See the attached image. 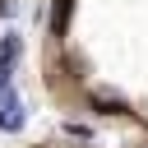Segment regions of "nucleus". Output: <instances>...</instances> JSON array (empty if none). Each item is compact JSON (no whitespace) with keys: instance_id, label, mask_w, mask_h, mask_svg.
<instances>
[{"instance_id":"4","label":"nucleus","mask_w":148,"mask_h":148,"mask_svg":"<svg viewBox=\"0 0 148 148\" xmlns=\"http://www.w3.org/2000/svg\"><path fill=\"white\" fill-rule=\"evenodd\" d=\"M92 102H97V106H106V111H125V106H120V102H116V97H106V92H97V97H92Z\"/></svg>"},{"instance_id":"2","label":"nucleus","mask_w":148,"mask_h":148,"mask_svg":"<svg viewBox=\"0 0 148 148\" xmlns=\"http://www.w3.org/2000/svg\"><path fill=\"white\" fill-rule=\"evenodd\" d=\"M18 46H23L18 37H5L0 42V88H9V65L18 60Z\"/></svg>"},{"instance_id":"1","label":"nucleus","mask_w":148,"mask_h":148,"mask_svg":"<svg viewBox=\"0 0 148 148\" xmlns=\"http://www.w3.org/2000/svg\"><path fill=\"white\" fill-rule=\"evenodd\" d=\"M0 130H23V102L14 88H0Z\"/></svg>"},{"instance_id":"3","label":"nucleus","mask_w":148,"mask_h":148,"mask_svg":"<svg viewBox=\"0 0 148 148\" xmlns=\"http://www.w3.org/2000/svg\"><path fill=\"white\" fill-rule=\"evenodd\" d=\"M69 9H74V0H56V5H51V32H56V37H65V28H69Z\"/></svg>"}]
</instances>
